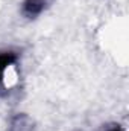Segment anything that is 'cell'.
<instances>
[{"label":"cell","mask_w":129,"mask_h":131,"mask_svg":"<svg viewBox=\"0 0 129 131\" xmlns=\"http://www.w3.org/2000/svg\"><path fill=\"white\" fill-rule=\"evenodd\" d=\"M108 131H122L119 127H115V128H111V130H108Z\"/></svg>","instance_id":"obj_3"},{"label":"cell","mask_w":129,"mask_h":131,"mask_svg":"<svg viewBox=\"0 0 129 131\" xmlns=\"http://www.w3.org/2000/svg\"><path fill=\"white\" fill-rule=\"evenodd\" d=\"M44 5H46V0H24L23 12L28 17H35L41 14V11L44 9Z\"/></svg>","instance_id":"obj_1"},{"label":"cell","mask_w":129,"mask_h":131,"mask_svg":"<svg viewBox=\"0 0 129 131\" xmlns=\"http://www.w3.org/2000/svg\"><path fill=\"white\" fill-rule=\"evenodd\" d=\"M15 61H17V55L15 53H12V52H3V53H0V84H2V81L5 78V72L11 66H14Z\"/></svg>","instance_id":"obj_2"}]
</instances>
